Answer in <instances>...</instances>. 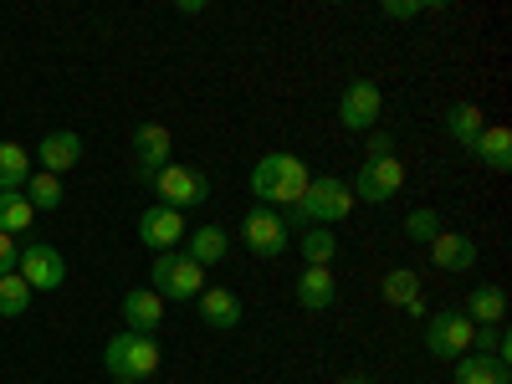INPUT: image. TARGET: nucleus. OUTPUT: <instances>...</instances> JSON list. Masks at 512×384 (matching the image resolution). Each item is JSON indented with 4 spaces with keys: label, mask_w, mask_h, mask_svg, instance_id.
Wrapping results in <instances>:
<instances>
[{
    "label": "nucleus",
    "mask_w": 512,
    "mask_h": 384,
    "mask_svg": "<svg viewBox=\"0 0 512 384\" xmlns=\"http://www.w3.org/2000/svg\"><path fill=\"white\" fill-rule=\"evenodd\" d=\"M308 164L303 159H297V154H287V149H277V154H262V159H256L251 164V195L256 200H262V205H297V200H303V190H308Z\"/></svg>",
    "instance_id": "1"
},
{
    "label": "nucleus",
    "mask_w": 512,
    "mask_h": 384,
    "mask_svg": "<svg viewBox=\"0 0 512 384\" xmlns=\"http://www.w3.org/2000/svg\"><path fill=\"white\" fill-rule=\"evenodd\" d=\"M354 210V190H349V180H338V175H318V180H308V190H303V200H297L292 210H282V221H287V231L292 226H338Z\"/></svg>",
    "instance_id": "2"
},
{
    "label": "nucleus",
    "mask_w": 512,
    "mask_h": 384,
    "mask_svg": "<svg viewBox=\"0 0 512 384\" xmlns=\"http://www.w3.org/2000/svg\"><path fill=\"white\" fill-rule=\"evenodd\" d=\"M103 364H108V374L113 379H134V384H144V379H154L159 374V344L149 333H113L108 344H103Z\"/></svg>",
    "instance_id": "3"
},
{
    "label": "nucleus",
    "mask_w": 512,
    "mask_h": 384,
    "mask_svg": "<svg viewBox=\"0 0 512 384\" xmlns=\"http://www.w3.org/2000/svg\"><path fill=\"white\" fill-rule=\"evenodd\" d=\"M241 246H246L251 256H262V262L282 256V251L292 246V231H287V221H282V210H272V205H251L246 216H241Z\"/></svg>",
    "instance_id": "4"
},
{
    "label": "nucleus",
    "mask_w": 512,
    "mask_h": 384,
    "mask_svg": "<svg viewBox=\"0 0 512 384\" xmlns=\"http://www.w3.org/2000/svg\"><path fill=\"white\" fill-rule=\"evenodd\" d=\"M472 318H466L461 308H441L425 318V354L431 359H461V354H472Z\"/></svg>",
    "instance_id": "5"
},
{
    "label": "nucleus",
    "mask_w": 512,
    "mask_h": 384,
    "mask_svg": "<svg viewBox=\"0 0 512 384\" xmlns=\"http://www.w3.org/2000/svg\"><path fill=\"white\" fill-rule=\"evenodd\" d=\"M154 292L164 297V303H190L195 292H205V272L185 251H159L154 256Z\"/></svg>",
    "instance_id": "6"
},
{
    "label": "nucleus",
    "mask_w": 512,
    "mask_h": 384,
    "mask_svg": "<svg viewBox=\"0 0 512 384\" xmlns=\"http://www.w3.org/2000/svg\"><path fill=\"white\" fill-rule=\"evenodd\" d=\"M154 190H159V205H169V210H185L190 205H205L210 200V180L200 175V169H190V164H164L159 175H154Z\"/></svg>",
    "instance_id": "7"
},
{
    "label": "nucleus",
    "mask_w": 512,
    "mask_h": 384,
    "mask_svg": "<svg viewBox=\"0 0 512 384\" xmlns=\"http://www.w3.org/2000/svg\"><path fill=\"white\" fill-rule=\"evenodd\" d=\"M16 277L31 287V292H57L67 282V256L47 241H31L21 246V262H16Z\"/></svg>",
    "instance_id": "8"
},
{
    "label": "nucleus",
    "mask_w": 512,
    "mask_h": 384,
    "mask_svg": "<svg viewBox=\"0 0 512 384\" xmlns=\"http://www.w3.org/2000/svg\"><path fill=\"white\" fill-rule=\"evenodd\" d=\"M349 190H354V200H369V205L395 200V195L405 190V164H400V154H390V159H364V164H359V185H349Z\"/></svg>",
    "instance_id": "9"
},
{
    "label": "nucleus",
    "mask_w": 512,
    "mask_h": 384,
    "mask_svg": "<svg viewBox=\"0 0 512 384\" xmlns=\"http://www.w3.org/2000/svg\"><path fill=\"white\" fill-rule=\"evenodd\" d=\"M379 108H384V98H379V82L354 77L349 88H344V98H338V123H344L349 134H369V128L379 123Z\"/></svg>",
    "instance_id": "10"
},
{
    "label": "nucleus",
    "mask_w": 512,
    "mask_h": 384,
    "mask_svg": "<svg viewBox=\"0 0 512 384\" xmlns=\"http://www.w3.org/2000/svg\"><path fill=\"white\" fill-rule=\"evenodd\" d=\"M169 149H175V139H169V128L164 123H139L134 128V180L154 185V175L169 164Z\"/></svg>",
    "instance_id": "11"
},
{
    "label": "nucleus",
    "mask_w": 512,
    "mask_h": 384,
    "mask_svg": "<svg viewBox=\"0 0 512 384\" xmlns=\"http://www.w3.org/2000/svg\"><path fill=\"white\" fill-rule=\"evenodd\" d=\"M185 231H190L185 216H180V210H169V205H149L144 216H139V241L154 246V256L159 251H180Z\"/></svg>",
    "instance_id": "12"
},
{
    "label": "nucleus",
    "mask_w": 512,
    "mask_h": 384,
    "mask_svg": "<svg viewBox=\"0 0 512 384\" xmlns=\"http://www.w3.org/2000/svg\"><path fill=\"white\" fill-rule=\"evenodd\" d=\"M77 159H82V139L72 134V128H52V134L36 144V164L47 169V175H57V180L67 175Z\"/></svg>",
    "instance_id": "13"
},
{
    "label": "nucleus",
    "mask_w": 512,
    "mask_h": 384,
    "mask_svg": "<svg viewBox=\"0 0 512 384\" xmlns=\"http://www.w3.org/2000/svg\"><path fill=\"white\" fill-rule=\"evenodd\" d=\"M123 323H128V333H149L154 338V328L164 323V297L154 287L123 292Z\"/></svg>",
    "instance_id": "14"
},
{
    "label": "nucleus",
    "mask_w": 512,
    "mask_h": 384,
    "mask_svg": "<svg viewBox=\"0 0 512 384\" xmlns=\"http://www.w3.org/2000/svg\"><path fill=\"white\" fill-rule=\"evenodd\" d=\"M431 262L441 272H472L477 267V241L466 236V231H441L431 241Z\"/></svg>",
    "instance_id": "15"
},
{
    "label": "nucleus",
    "mask_w": 512,
    "mask_h": 384,
    "mask_svg": "<svg viewBox=\"0 0 512 384\" xmlns=\"http://www.w3.org/2000/svg\"><path fill=\"white\" fill-rule=\"evenodd\" d=\"M185 256H190V262L205 272V267H221L226 262V256H231V236L221 231V226H195V231H185Z\"/></svg>",
    "instance_id": "16"
},
{
    "label": "nucleus",
    "mask_w": 512,
    "mask_h": 384,
    "mask_svg": "<svg viewBox=\"0 0 512 384\" xmlns=\"http://www.w3.org/2000/svg\"><path fill=\"white\" fill-rule=\"evenodd\" d=\"M461 313L472 318V328H497V323L507 318V292L492 287V282H482V287L466 292V308H461Z\"/></svg>",
    "instance_id": "17"
},
{
    "label": "nucleus",
    "mask_w": 512,
    "mask_h": 384,
    "mask_svg": "<svg viewBox=\"0 0 512 384\" xmlns=\"http://www.w3.org/2000/svg\"><path fill=\"white\" fill-rule=\"evenodd\" d=\"M451 384H512V369L487 354H461L451 359Z\"/></svg>",
    "instance_id": "18"
},
{
    "label": "nucleus",
    "mask_w": 512,
    "mask_h": 384,
    "mask_svg": "<svg viewBox=\"0 0 512 384\" xmlns=\"http://www.w3.org/2000/svg\"><path fill=\"white\" fill-rule=\"evenodd\" d=\"M333 297H338L333 272L328 267H303V277H297V308L323 313V308H333Z\"/></svg>",
    "instance_id": "19"
},
{
    "label": "nucleus",
    "mask_w": 512,
    "mask_h": 384,
    "mask_svg": "<svg viewBox=\"0 0 512 384\" xmlns=\"http://www.w3.org/2000/svg\"><path fill=\"white\" fill-rule=\"evenodd\" d=\"M241 313H246V308H241L236 292H226V287H205V292H200V318H205V328H221V333H226V328L241 323Z\"/></svg>",
    "instance_id": "20"
},
{
    "label": "nucleus",
    "mask_w": 512,
    "mask_h": 384,
    "mask_svg": "<svg viewBox=\"0 0 512 384\" xmlns=\"http://www.w3.org/2000/svg\"><path fill=\"white\" fill-rule=\"evenodd\" d=\"M472 154L492 169V175H507V169H512V134H507L502 123H487V128H482V139L472 144Z\"/></svg>",
    "instance_id": "21"
},
{
    "label": "nucleus",
    "mask_w": 512,
    "mask_h": 384,
    "mask_svg": "<svg viewBox=\"0 0 512 384\" xmlns=\"http://www.w3.org/2000/svg\"><path fill=\"white\" fill-rule=\"evenodd\" d=\"M482 128H487L482 103H451V108H446V134H451L461 149H472V144L482 139Z\"/></svg>",
    "instance_id": "22"
},
{
    "label": "nucleus",
    "mask_w": 512,
    "mask_h": 384,
    "mask_svg": "<svg viewBox=\"0 0 512 384\" xmlns=\"http://www.w3.org/2000/svg\"><path fill=\"white\" fill-rule=\"evenodd\" d=\"M31 180V154L11 139H0V190H26Z\"/></svg>",
    "instance_id": "23"
},
{
    "label": "nucleus",
    "mask_w": 512,
    "mask_h": 384,
    "mask_svg": "<svg viewBox=\"0 0 512 384\" xmlns=\"http://www.w3.org/2000/svg\"><path fill=\"white\" fill-rule=\"evenodd\" d=\"M31 200L21 195V190H0V231L6 236H21V231H31Z\"/></svg>",
    "instance_id": "24"
},
{
    "label": "nucleus",
    "mask_w": 512,
    "mask_h": 384,
    "mask_svg": "<svg viewBox=\"0 0 512 384\" xmlns=\"http://www.w3.org/2000/svg\"><path fill=\"white\" fill-rule=\"evenodd\" d=\"M297 251H303V267H328L338 256V241H333L328 226H308L303 241H297Z\"/></svg>",
    "instance_id": "25"
},
{
    "label": "nucleus",
    "mask_w": 512,
    "mask_h": 384,
    "mask_svg": "<svg viewBox=\"0 0 512 384\" xmlns=\"http://www.w3.org/2000/svg\"><path fill=\"white\" fill-rule=\"evenodd\" d=\"M379 297H384V303H390V308H410L415 297H420V277H415L410 267H395L390 277H384Z\"/></svg>",
    "instance_id": "26"
},
{
    "label": "nucleus",
    "mask_w": 512,
    "mask_h": 384,
    "mask_svg": "<svg viewBox=\"0 0 512 384\" xmlns=\"http://www.w3.org/2000/svg\"><path fill=\"white\" fill-rule=\"evenodd\" d=\"M26 200H31V210H57L67 195H62V180L57 175H47V169H36V175L26 180V190H21Z\"/></svg>",
    "instance_id": "27"
},
{
    "label": "nucleus",
    "mask_w": 512,
    "mask_h": 384,
    "mask_svg": "<svg viewBox=\"0 0 512 384\" xmlns=\"http://www.w3.org/2000/svg\"><path fill=\"white\" fill-rule=\"evenodd\" d=\"M31 308V287L11 272V277H0V318H21Z\"/></svg>",
    "instance_id": "28"
},
{
    "label": "nucleus",
    "mask_w": 512,
    "mask_h": 384,
    "mask_svg": "<svg viewBox=\"0 0 512 384\" xmlns=\"http://www.w3.org/2000/svg\"><path fill=\"white\" fill-rule=\"evenodd\" d=\"M405 236L415 241V246H431L436 236H441V221H436V210H410V216H405Z\"/></svg>",
    "instance_id": "29"
},
{
    "label": "nucleus",
    "mask_w": 512,
    "mask_h": 384,
    "mask_svg": "<svg viewBox=\"0 0 512 384\" xmlns=\"http://www.w3.org/2000/svg\"><path fill=\"white\" fill-rule=\"evenodd\" d=\"M425 11H436V6H425V0H384V6H379L384 21H415Z\"/></svg>",
    "instance_id": "30"
},
{
    "label": "nucleus",
    "mask_w": 512,
    "mask_h": 384,
    "mask_svg": "<svg viewBox=\"0 0 512 384\" xmlns=\"http://www.w3.org/2000/svg\"><path fill=\"white\" fill-rule=\"evenodd\" d=\"M16 262H21V246H16V236L0 231V277H11V272H16Z\"/></svg>",
    "instance_id": "31"
},
{
    "label": "nucleus",
    "mask_w": 512,
    "mask_h": 384,
    "mask_svg": "<svg viewBox=\"0 0 512 384\" xmlns=\"http://www.w3.org/2000/svg\"><path fill=\"white\" fill-rule=\"evenodd\" d=\"M395 154V139L379 134V128H369V159H390Z\"/></svg>",
    "instance_id": "32"
},
{
    "label": "nucleus",
    "mask_w": 512,
    "mask_h": 384,
    "mask_svg": "<svg viewBox=\"0 0 512 384\" xmlns=\"http://www.w3.org/2000/svg\"><path fill=\"white\" fill-rule=\"evenodd\" d=\"M180 16H205V0H180Z\"/></svg>",
    "instance_id": "33"
},
{
    "label": "nucleus",
    "mask_w": 512,
    "mask_h": 384,
    "mask_svg": "<svg viewBox=\"0 0 512 384\" xmlns=\"http://www.w3.org/2000/svg\"><path fill=\"white\" fill-rule=\"evenodd\" d=\"M338 384H374L369 374H349V379H338Z\"/></svg>",
    "instance_id": "34"
},
{
    "label": "nucleus",
    "mask_w": 512,
    "mask_h": 384,
    "mask_svg": "<svg viewBox=\"0 0 512 384\" xmlns=\"http://www.w3.org/2000/svg\"><path fill=\"white\" fill-rule=\"evenodd\" d=\"M113 384H134V379H113Z\"/></svg>",
    "instance_id": "35"
}]
</instances>
